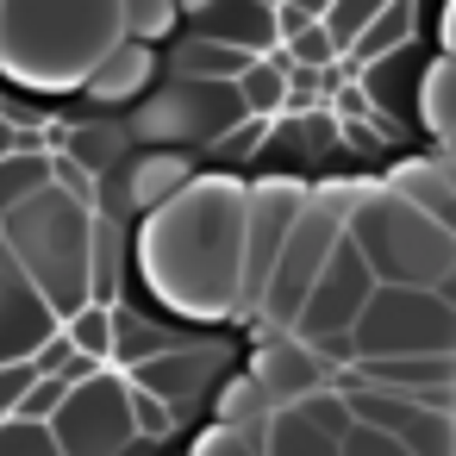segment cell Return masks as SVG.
Segmentation results:
<instances>
[{
	"instance_id": "obj_1",
	"label": "cell",
	"mask_w": 456,
	"mask_h": 456,
	"mask_svg": "<svg viewBox=\"0 0 456 456\" xmlns=\"http://www.w3.org/2000/svg\"><path fill=\"white\" fill-rule=\"evenodd\" d=\"M94 219L101 213L88 207V188H76L63 175L0 219L13 256L26 263V275L38 281V294L51 300L57 319H76L82 306H94V244H101Z\"/></svg>"
},
{
	"instance_id": "obj_2",
	"label": "cell",
	"mask_w": 456,
	"mask_h": 456,
	"mask_svg": "<svg viewBox=\"0 0 456 456\" xmlns=\"http://www.w3.org/2000/svg\"><path fill=\"white\" fill-rule=\"evenodd\" d=\"M119 38V0H0V57L20 76H88Z\"/></svg>"
},
{
	"instance_id": "obj_3",
	"label": "cell",
	"mask_w": 456,
	"mask_h": 456,
	"mask_svg": "<svg viewBox=\"0 0 456 456\" xmlns=\"http://www.w3.org/2000/svg\"><path fill=\"white\" fill-rule=\"evenodd\" d=\"M350 238L387 288H437L456 269V225H444L412 194H362L350 200Z\"/></svg>"
},
{
	"instance_id": "obj_4",
	"label": "cell",
	"mask_w": 456,
	"mask_h": 456,
	"mask_svg": "<svg viewBox=\"0 0 456 456\" xmlns=\"http://www.w3.org/2000/svg\"><path fill=\"white\" fill-rule=\"evenodd\" d=\"M51 431L63 444V456H151L157 444L138 431V406H132V375L119 369H94L82 375L63 406L51 412Z\"/></svg>"
},
{
	"instance_id": "obj_5",
	"label": "cell",
	"mask_w": 456,
	"mask_h": 456,
	"mask_svg": "<svg viewBox=\"0 0 456 456\" xmlns=\"http://www.w3.org/2000/svg\"><path fill=\"white\" fill-rule=\"evenodd\" d=\"M356 362L362 356H456V306L437 288H375L362 306L356 331Z\"/></svg>"
},
{
	"instance_id": "obj_6",
	"label": "cell",
	"mask_w": 456,
	"mask_h": 456,
	"mask_svg": "<svg viewBox=\"0 0 456 456\" xmlns=\"http://www.w3.org/2000/svg\"><path fill=\"white\" fill-rule=\"evenodd\" d=\"M344 225H350V207L344 200H331V194L300 200V219H294V232H288V244H281V256H275V269L263 281L256 319H269L275 331H294V319H300V306H306V294H313L331 244L344 238Z\"/></svg>"
},
{
	"instance_id": "obj_7",
	"label": "cell",
	"mask_w": 456,
	"mask_h": 456,
	"mask_svg": "<svg viewBox=\"0 0 456 456\" xmlns=\"http://www.w3.org/2000/svg\"><path fill=\"white\" fill-rule=\"evenodd\" d=\"M375 288H381V275L369 269L362 244H356L350 225H344V238L331 244V256H325V269H319V281H313V294H306V306H300V319H294V338L313 344V350L350 338L356 319H362V306L375 300Z\"/></svg>"
},
{
	"instance_id": "obj_8",
	"label": "cell",
	"mask_w": 456,
	"mask_h": 456,
	"mask_svg": "<svg viewBox=\"0 0 456 456\" xmlns=\"http://www.w3.org/2000/svg\"><path fill=\"white\" fill-rule=\"evenodd\" d=\"M63 331V319L51 313V300L38 294V281L26 275V263L13 256L7 232H0V362L38 356V344H51Z\"/></svg>"
},
{
	"instance_id": "obj_9",
	"label": "cell",
	"mask_w": 456,
	"mask_h": 456,
	"mask_svg": "<svg viewBox=\"0 0 456 456\" xmlns=\"http://www.w3.org/2000/svg\"><path fill=\"white\" fill-rule=\"evenodd\" d=\"M294 219H300V194L288 182H269V188L250 194V213H244V306L250 313L263 300V281H269V269H275Z\"/></svg>"
},
{
	"instance_id": "obj_10",
	"label": "cell",
	"mask_w": 456,
	"mask_h": 456,
	"mask_svg": "<svg viewBox=\"0 0 456 456\" xmlns=\"http://www.w3.org/2000/svg\"><path fill=\"white\" fill-rule=\"evenodd\" d=\"M57 175H63V151H51V144H20L13 157H0V219L26 207L32 194H45Z\"/></svg>"
},
{
	"instance_id": "obj_11",
	"label": "cell",
	"mask_w": 456,
	"mask_h": 456,
	"mask_svg": "<svg viewBox=\"0 0 456 456\" xmlns=\"http://www.w3.org/2000/svg\"><path fill=\"white\" fill-rule=\"evenodd\" d=\"M263 456H344V437L306 419L300 406H275L263 425Z\"/></svg>"
},
{
	"instance_id": "obj_12",
	"label": "cell",
	"mask_w": 456,
	"mask_h": 456,
	"mask_svg": "<svg viewBox=\"0 0 456 456\" xmlns=\"http://www.w3.org/2000/svg\"><path fill=\"white\" fill-rule=\"evenodd\" d=\"M0 456H63V444L51 431V419L13 412V419H0Z\"/></svg>"
},
{
	"instance_id": "obj_13",
	"label": "cell",
	"mask_w": 456,
	"mask_h": 456,
	"mask_svg": "<svg viewBox=\"0 0 456 456\" xmlns=\"http://www.w3.org/2000/svg\"><path fill=\"white\" fill-rule=\"evenodd\" d=\"M119 13H126V32H132V38H151V45H163V38L182 26V7H175V0H119Z\"/></svg>"
},
{
	"instance_id": "obj_14",
	"label": "cell",
	"mask_w": 456,
	"mask_h": 456,
	"mask_svg": "<svg viewBox=\"0 0 456 456\" xmlns=\"http://www.w3.org/2000/svg\"><path fill=\"white\" fill-rule=\"evenodd\" d=\"M269 425V419H263ZM263 425H232V419H213V431L194 444V456H263Z\"/></svg>"
},
{
	"instance_id": "obj_15",
	"label": "cell",
	"mask_w": 456,
	"mask_h": 456,
	"mask_svg": "<svg viewBox=\"0 0 456 456\" xmlns=\"http://www.w3.org/2000/svg\"><path fill=\"white\" fill-rule=\"evenodd\" d=\"M419 107H425V119H431L437 132L456 126V57L425 69V94H419Z\"/></svg>"
},
{
	"instance_id": "obj_16",
	"label": "cell",
	"mask_w": 456,
	"mask_h": 456,
	"mask_svg": "<svg viewBox=\"0 0 456 456\" xmlns=\"http://www.w3.org/2000/svg\"><path fill=\"white\" fill-rule=\"evenodd\" d=\"M32 381H38V362H32V356H20V362H0V419H13V412L26 406Z\"/></svg>"
},
{
	"instance_id": "obj_17",
	"label": "cell",
	"mask_w": 456,
	"mask_h": 456,
	"mask_svg": "<svg viewBox=\"0 0 456 456\" xmlns=\"http://www.w3.org/2000/svg\"><path fill=\"white\" fill-rule=\"evenodd\" d=\"M344 456H412L400 437H387V431H375V425H350L344 431Z\"/></svg>"
},
{
	"instance_id": "obj_18",
	"label": "cell",
	"mask_w": 456,
	"mask_h": 456,
	"mask_svg": "<svg viewBox=\"0 0 456 456\" xmlns=\"http://www.w3.org/2000/svg\"><path fill=\"white\" fill-rule=\"evenodd\" d=\"M444 45H450V51H456V7H450V13H444Z\"/></svg>"
},
{
	"instance_id": "obj_19",
	"label": "cell",
	"mask_w": 456,
	"mask_h": 456,
	"mask_svg": "<svg viewBox=\"0 0 456 456\" xmlns=\"http://www.w3.org/2000/svg\"><path fill=\"white\" fill-rule=\"evenodd\" d=\"M444 157L456 163V126H444Z\"/></svg>"
}]
</instances>
